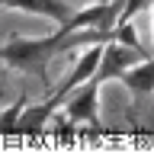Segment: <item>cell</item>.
<instances>
[{"label": "cell", "instance_id": "1", "mask_svg": "<svg viewBox=\"0 0 154 154\" xmlns=\"http://www.w3.org/2000/svg\"><path fill=\"white\" fill-rule=\"evenodd\" d=\"M116 38L112 32H103V29H71L67 23H58L55 35L45 38H13L3 48V61L13 67H23V71H35V74H45V64L61 51H71V48H90V45H106Z\"/></svg>", "mask_w": 154, "mask_h": 154}, {"label": "cell", "instance_id": "2", "mask_svg": "<svg viewBox=\"0 0 154 154\" xmlns=\"http://www.w3.org/2000/svg\"><path fill=\"white\" fill-rule=\"evenodd\" d=\"M122 10H125V0H96L93 7H84L71 13L67 26L71 29H103V32H112L122 19Z\"/></svg>", "mask_w": 154, "mask_h": 154}, {"label": "cell", "instance_id": "3", "mask_svg": "<svg viewBox=\"0 0 154 154\" xmlns=\"http://www.w3.org/2000/svg\"><path fill=\"white\" fill-rule=\"evenodd\" d=\"M100 61H103V45H90L84 51V55L77 58V64L71 67V74L64 77V80H61V84L55 87V90H51V93H48V103L55 106H61L67 100V96H71V90H77V87L80 84H87V80H90V77L96 74V67H100Z\"/></svg>", "mask_w": 154, "mask_h": 154}, {"label": "cell", "instance_id": "4", "mask_svg": "<svg viewBox=\"0 0 154 154\" xmlns=\"http://www.w3.org/2000/svg\"><path fill=\"white\" fill-rule=\"evenodd\" d=\"M100 87H103V80L93 74L87 84H80L77 90H71V96L64 100V112H67L71 122H90L93 128H100V119H96V96H100Z\"/></svg>", "mask_w": 154, "mask_h": 154}, {"label": "cell", "instance_id": "5", "mask_svg": "<svg viewBox=\"0 0 154 154\" xmlns=\"http://www.w3.org/2000/svg\"><path fill=\"white\" fill-rule=\"evenodd\" d=\"M144 58H148V51H138V48L112 38V42L103 45V61H100V67H96V77L106 84V80H112V77H122V71H128L132 64H138V61H144Z\"/></svg>", "mask_w": 154, "mask_h": 154}, {"label": "cell", "instance_id": "6", "mask_svg": "<svg viewBox=\"0 0 154 154\" xmlns=\"http://www.w3.org/2000/svg\"><path fill=\"white\" fill-rule=\"evenodd\" d=\"M7 10H26V13H38V16H48L55 23H67L74 10L67 7L64 0H3Z\"/></svg>", "mask_w": 154, "mask_h": 154}, {"label": "cell", "instance_id": "7", "mask_svg": "<svg viewBox=\"0 0 154 154\" xmlns=\"http://www.w3.org/2000/svg\"><path fill=\"white\" fill-rule=\"evenodd\" d=\"M122 84L128 87L135 96L154 93V58H144V61L132 64L128 71H122Z\"/></svg>", "mask_w": 154, "mask_h": 154}, {"label": "cell", "instance_id": "8", "mask_svg": "<svg viewBox=\"0 0 154 154\" xmlns=\"http://www.w3.org/2000/svg\"><path fill=\"white\" fill-rule=\"evenodd\" d=\"M23 109H26V96H19L16 103L10 106L7 112H3V132L7 135H13L16 132V125H19V116H23Z\"/></svg>", "mask_w": 154, "mask_h": 154}, {"label": "cell", "instance_id": "9", "mask_svg": "<svg viewBox=\"0 0 154 154\" xmlns=\"http://www.w3.org/2000/svg\"><path fill=\"white\" fill-rule=\"evenodd\" d=\"M116 38H119V42H125V45H132V48H138V51H144V48H141V42L135 38L132 23H119V26H116Z\"/></svg>", "mask_w": 154, "mask_h": 154}]
</instances>
